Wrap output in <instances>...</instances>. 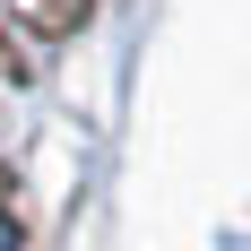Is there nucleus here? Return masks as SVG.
<instances>
[{
    "label": "nucleus",
    "instance_id": "f257e3e1",
    "mask_svg": "<svg viewBox=\"0 0 251 251\" xmlns=\"http://www.w3.org/2000/svg\"><path fill=\"white\" fill-rule=\"evenodd\" d=\"M0 251H18V226H9V217H0Z\"/></svg>",
    "mask_w": 251,
    "mask_h": 251
}]
</instances>
